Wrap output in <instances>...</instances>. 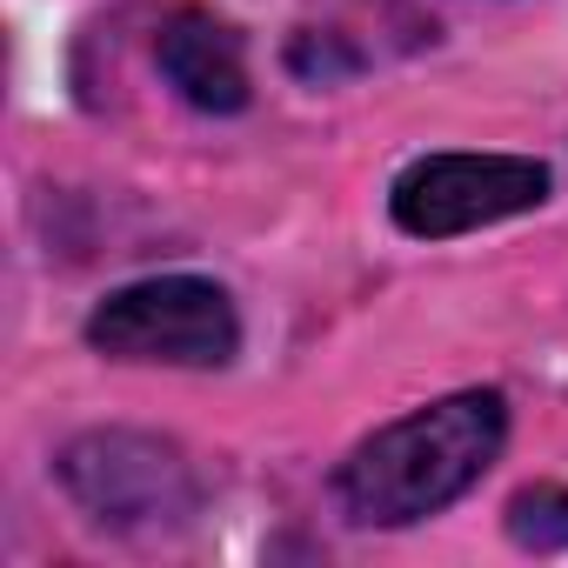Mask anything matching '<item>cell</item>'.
I'll return each instance as SVG.
<instances>
[{"label":"cell","mask_w":568,"mask_h":568,"mask_svg":"<svg viewBox=\"0 0 568 568\" xmlns=\"http://www.w3.org/2000/svg\"><path fill=\"white\" fill-rule=\"evenodd\" d=\"M508 442V402L495 388L442 395L388 428H375L335 475L348 521L362 528H408L462 501Z\"/></svg>","instance_id":"obj_1"},{"label":"cell","mask_w":568,"mask_h":568,"mask_svg":"<svg viewBox=\"0 0 568 568\" xmlns=\"http://www.w3.org/2000/svg\"><path fill=\"white\" fill-rule=\"evenodd\" d=\"M88 348L108 362L161 368H227L241 355V315L207 274H148L114 288L88 315Z\"/></svg>","instance_id":"obj_2"},{"label":"cell","mask_w":568,"mask_h":568,"mask_svg":"<svg viewBox=\"0 0 568 568\" xmlns=\"http://www.w3.org/2000/svg\"><path fill=\"white\" fill-rule=\"evenodd\" d=\"M548 187L555 174L528 154H422L415 168L395 174L388 214L415 241H448V234H475L541 207Z\"/></svg>","instance_id":"obj_3"},{"label":"cell","mask_w":568,"mask_h":568,"mask_svg":"<svg viewBox=\"0 0 568 568\" xmlns=\"http://www.w3.org/2000/svg\"><path fill=\"white\" fill-rule=\"evenodd\" d=\"M61 481L81 495V508L94 521H161V515H187L194 481L181 468L174 448L148 442V435H88L61 455Z\"/></svg>","instance_id":"obj_4"},{"label":"cell","mask_w":568,"mask_h":568,"mask_svg":"<svg viewBox=\"0 0 568 568\" xmlns=\"http://www.w3.org/2000/svg\"><path fill=\"white\" fill-rule=\"evenodd\" d=\"M154 61L168 74V88L201 108V114H241L247 108V54H241V34L201 8H181L168 14L161 41H154Z\"/></svg>","instance_id":"obj_5"},{"label":"cell","mask_w":568,"mask_h":568,"mask_svg":"<svg viewBox=\"0 0 568 568\" xmlns=\"http://www.w3.org/2000/svg\"><path fill=\"white\" fill-rule=\"evenodd\" d=\"M508 535L521 548H568V488L541 481L508 501Z\"/></svg>","instance_id":"obj_6"}]
</instances>
